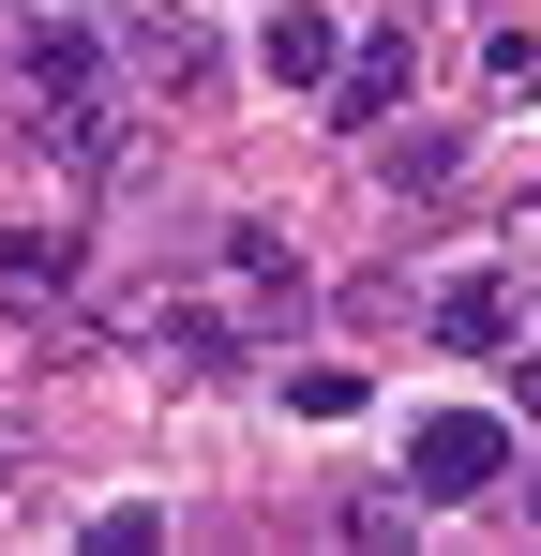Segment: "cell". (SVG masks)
<instances>
[{
  "label": "cell",
  "mask_w": 541,
  "mask_h": 556,
  "mask_svg": "<svg viewBox=\"0 0 541 556\" xmlns=\"http://www.w3.org/2000/svg\"><path fill=\"white\" fill-rule=\"evenodd\" d=\"M15 91H30V105H76L90 91V30H76V15H46V30L15 46Z\"/></svg>",
  "instance_id": "6"
},
{
  "label": "cell",
  "mask_w": 541,
  "mask_h": 556,
  "mask_svg": "<svg viewBox=\"0 0 541 556\" xmlns=\"http://www.w3.org/2000/svg\"><path fill=\"white\" fill-rule=\"evenodd\" d=\"M496 466H512V421H481V406L406 421V496H496Z\"/></svg>",
  "instance_id": "1"
},
{
  "label": "cell",
  "mask_w": 541,
  "mask_h": 556,
  "mask_svg": "<svg viewBox=\"0 0 541 556\" xmlns=\"http://www.w3.org/2000/svg\"><path fill=\"white\" fill-rule=\"evenodd\" d=\"M406 76H422V61H406V30H376V46H347V61H331V105H347V121H391V105H406Z\"/></svg>",
  "instance_id": "5"
},
{
  "label": "cell",
  "mask_w": 541,
  "mask_h": 556,
  "mask_svg": "<svg viewBox=\"0 0 541 556\" xmlns=\"http://www.w3.org/2000/svg\"><path fill=\"white\" fill-rule=\"evenodd\" d=\"M512 391H527V406H541V362H512Z\"/></svg>",
  "instance_id": "10"
},
{
  "label": "cell",
  "mask_w": 541,
  "mask_h": 556,
  "mask_svg": "<svg viewBox=\"0 0 541 556\" xmlns=\"http://www.w3.org/2000/svg\"><path fill=\"white\" fill-rule=\"evenodd\" d=\"M527 527H541V481H527Z\"/></svg>",
  "instance_id": "12"
},
{
  "label": "cell",
  "mask_w": 541,
  "mask_h": 556,
  "mask_svg": "<svg viewBox=\"0 0 541 556\" xmlns=\"http://www.w3.org/2000/svg\"><path fill=\"white\" fill-rule=\"evenodd\" d=\"M121 46H136L166 91H211V30H196L180 0H121Z\"/></svg>",
  "instance_id": "2"
},
{
  "label": "cell",
  "mask_w": 541,
  "mask_h": 556,
  "mask_svg": "<svg viewBox=\"0 0 541 556\" xmlns=\"http://www.w3.org/2000/svg\"><path fill=\"white\" fill-rule=\"evenodd\" d=\"M256 61L286 76V91H331V61H347V30L316 15V0H270V30H256Z\"/></svg>",
  "instance_id": "3"
},
{
  "label": "cell",
  "mask_w": 541,
  "mask_h": 556,
  "mask_svg": "<svg viewBox=\"0 0 541 556\" xmlns=\"http://www.w3.org/2000/svg\"><path fill=\"white\" fill-rule=\"evenodd\" d=\"M76 286V241L61 226H0V301H61Z\"/></svg>",
  "instance_id": "7"
},
{
  "label": "cell",
  "mask_w": 541,
  "mask_h": 556,
  "mask_svg": "<svg viewBox=\"0 0 541 556\" xmlns=\"http://www.w3.org/2000/svg\"><path fill=\"white\" fill-rule=\"evenodd\" d=\"M286 406H301V421H361V376H347V362H301V376H286Z\"/></svg>",
  "instance_id": "8"
},
{
  "label": "cell",
  "mask_w": 541,
  "mask_h": 556,
  "mask_svg": "<svg viewBox=\"0 0 541 556\" xmlns=\"http://www.w3.org/2000/svg\"><path fill=\"white\" fill-rule=\"evenodd\" d=\"M422 331H437V346H512V286H496V271H451L437 301H422Z\"/></svg>",
  "instance_id": "4"
},
{
  "label": "cell",
  "mask_w": 541,
  "mask_h": 556,
  "mask_svg": "<svg viewBox=\"0 0 541 556\" xmlns=\"http://www.w3.org/2000/svg\"><path fill=\"white\" fill-rule=\"evenodd\" d=\"M481 76H496V91H541V30H496V46H481Z\"/></svg>",
  "instance_id": "9"
},
{
  "label": "cell",
  "mask_w": 541,
  "mask_h": 556,
  "mask_svg": "<svg viewBox=\"0 0 541 556\" xmlns=\"http://www.w3.org/2000/svg\"><path fill=\"white\" fill-rule=\"evenodd\" d=\"M0 466H15V421H0Z\"/></svg>",
  "instance_id": "11"
}]
</instances>
